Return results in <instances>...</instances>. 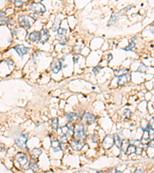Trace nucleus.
Returning <instances> with one entry per match:
<instances>
[{
	"mask_svg": "<svg viewBox=\"0 0 154 173\" xmlns=\"http://www.w3.org/2000/svg\"><path fill=\"white\" fill-rule=\"evenodd\" d=\"M146 70H147V67L143 64H140V67H139L138 69H137V71L140 72H145Z\"/></svg>",
	"mask_w": 154,
	"mask_h": 173,
	"instance_id": "bb28decb",
	"label": "nucleus"
},
{
	"mask_svg": "<svg viewBox=\"0 0 154 173\" xmlns=\"http://www.w3.org/2000/svg\"><path fill=\"white\" fill-rule=\"evenodd\" d=\"M130 78H131V76H130V74L129 72L123 74L122 76H119V79H118L117 85L119 86H122V85H126L128 82H129Z\"/></svg>",
	"mask_w": 154,
	"mask_h": 173,
	"instance_id": "0eeeda50",
	"label": "nucleus"
},
{
	"mask_svg": "<svg viewBox=\"0 0 154 173\" xmlns=\"http://www.w3.org/2000/svg\"><path fill=\"white\" fill-rule=\"evenodd\" d=\"M14 49L17 52L20 57H23V55H26L29 52V48L25 47L23 45H17L14 47Z\"/></svg>",
	"mask_w": 154,
	"mask_h": 173,
	"instance_id": "1a4fd4ad",
	"label": "nucleus"
},
{
	"mask_svg": "<svg viewBox=\"0 0 154 173\" xmlns=\"http://www.w3.org/2000/svg\"><path fill=\"white\" fill-rule=\"evenodd\" d=\"M18 22H19V23H20L21 25H23V27L25 28V29H29L30 26H31L29 21L28 18H26L25 16H21V17H19Z\"/></svg>",
	"mask_w": 154,
	"mask_h": 173,
	"instance_id": "4468645a",
	"label": "nucleus"
},
{
	"mask_svg": "<svg viewBox=\"0 0 154 173\" xmlns=\"http://www.w3.org/2000/svg\"><path fill=\"white\" fill-rule=\"evenodd\" d=\"M150 126L152 127L153 129H154V119H153L152 121L150 122Z\"/></svg>",
	"mask_w": 154,
	"mask_h": 173,
	"instance_id": "f704fd0d",
	"label": "nucleus"
},
{
	"mask_svg": "<svg viewBox=\"0 0 154 173\" xmlns=\"http://www.w3.org/2000/svg\"><path fill=\"white\" fill-rule=\"evenodd\" d=\"M110 55V59H108V61H110V60L112 59V58H113V57H112V55Z\"/></svg>",
	"mask_w": 154,
	"mask_h": 173,
	"instance_id": "e433bc0d",
	"label": "nucleus"
},
{
	"mask_svg": "<svg viewBox=\"0 0 154 173\" xmlns=\"http://www.w3.org/2000/svg\"><path fill=\"white\" fill-rule=\"evenodd\" d=\"M70 146L76 152H79L84 146V142L81 141H72L70 142Z\"/></svg>",
	"mask_w": 154,
	"mask_h": 173,
	"instance_id": "9b49d317",
	"label": "nucleus"
},
{
	"mask_svg": "<svg viewBox=\"0 0 154 173\" xmlns=\"http://www.w3.org/2000/svg\"><path fill=\"white\" fill-rule=\"evenodd\" d=\"M28 135H20L18 138L15 139V143L16 146L24 151H28L27 148V141H28Z\"/></svg>",
	"mask_w": 154,
	"mask_h": 173,
	"instance_id": "f257e3e1",
	"label": "nucleus"
},
{
	"mask_svg": "<svg viewBox=\"0 0 154 173\" xmlns=\"http://www.w3.org/2000/svg\"><path fill=\"white\" fill-rule=\"evenodd\" d=\"M29 9L32 10L35 13H44L46 12V7L40 2H36V3H32L29 5Z\"/></svg>",
	"mask_w": 154,
	"mask_h": 173,
	"instance_id": "20e7f679",
	"label": "nucleus"
},
{
	"mask_svg": "<svg viewBox=\"0 0 154 173\" xmlns=\"http://www.w3.org/2000/svg\"><path fill=\"white\" fill-rule=\"evenodd\" d=\"M36 1H38V2H39V1H42V0H36Z\"/></svg>",
	"mask_w": 154,
	"mask_h": 173,
	"instance_id": "4c0bfd02",
	"label": "nucleus"
},
{
	"mask_svg": "<svg viewBox=\"0 0 154 173\" xmlns=\"http://www.w3.org/2000/svg\"><path fill=\"white\" fill-rule=\"evenodd\" d=\"M135 43H134L133 42H131L130 43H129V45L127 47H126L125 48V50L126 51H129V50H131V49H133V48H135Z\"/></svg>",
	"mask_w": 154,
	"mask_h": 173,
	"instance_id": "c85d7f7f",
	"label": "nucleus"
},
{
	"mask_svg": "<svg viewBox=\"0 0 154 173\" xmlns=\"http://www.w3.org/2000/svg\"><path fill=\"white\" fill-rule=\"evenodd\" d=\"M73 133L75 138L78 140H83L86 138V131L83 124L76 125L73 129Z\"/></svg>",
	"mask_w": 154,
	"mask_h": 173,
	"instance_id": "7ed1b4c3",
	"label": "nucleus"
},
{
	"mask_svg": "<svg viewBox=\"0 0 154 173\" xmlns=\"http://www.w3.org/2000/svg\"><path fill=\"white\" fill-rule=\"evenodd\" d=\"M153 47H154V44H153Z\"/></svg>",
	"mask_w": 154,
	"mask_h": 173,
	"instance_id": "58836bf2",
	"label": "nucleus"
},
{
	"mask_svg": "<svg viewBox=\"0 0 154 173\" xmlns=\"http://www.w3.org/2000/svg\"><path fill=\"white\" fill-rule=\"evenodd\" d=\"M42 154V150L39 148H33L32 151V156L34 158H39Z\"/></svg>",
	"mask_w": 154,
	"mask_h": 173,
	"instance_id": "aec40b11",
	"label": "nucleus"
},
{
	"mask_svg": "<svg viewBox=\"0 0 154 173\" xmlns=\"http://www.w3.org/2000/svg\"><path fill=\"white\" fill-rule=\"evenodd\" d=\"M29 39L32 42H39L40 39H41V32H38V31H35V32L30 33L29 35Z\"/></svg>",
	"mask_w": 154,
	"mask_h": 173,
	"instance_id": "f8f14e48",
	"label": "nucleus"
},
{
	"mask_svg": "<svg viewBox=\"0 0 154 173\" xmlns=\"http://www.w3.org/2000/svg\"><path fill=\"white\" fill-rule=\"evenodd\" d=\"M67 42V39H66V37H60V40L59 42V43L60 45H66Z\"/></svg>",
	"mask_w": 154,
	"mask_h": 173,
	"instance_id": "7c9ffc66",
	"label": "nucleus"
},
{
	"mask_svg": "<svg viewBox=\"0 0 154 173\" xmlns=\"http://www.w3.org/2000/svg\"><path fill=\"white\" fill-rule=\"evenodd\" d=\"M15 160L18 162L21 168L25 169V168H27V167H29V166H29L28 158L26 155L24 153H22V152L17 153L15 156Z\"/></svg>",
	"mask_w": 154,
	"mask_h": 173,
	"instance_id": "f03ea898",
	"label": "nucleus"
},
{
	"mask_svg": "<svg viewBox=\"0 0 154 173\" xmlns=\"http://www.w3.org/2000/svg\"><path fill=\"white\" fill-rule=\"evenodd\" d=\"M52 122V127L53 130H56L58 129V119L57 118H53L51 120Z\"/></svg>",
	"mask_w": 154,
	"mask_h": 173,
	"instance_id": "5701e85b",
	"label": "nucleus"
},
{
	"mask_svg": "<svg viewBox=\"0 0 154 173\" xmlns=\"http://www.w3.org/2000/svg\"><path fill=\"white\" fill-rule=\"evenodd\" d=\"M114 144H115V138H114V136L111 135L106 136L103 142V146L105 149L110 148Z\"/></svg>",
	"mask_w": 154,
	"mask_h": 173,
	"instance_id": "39448f33",
	"label": "nucleus"
},
{
	"mask_svg": "<svg viewBox=\"0 0 154 173\" xmlns=\"http://www.w3.org/2000/svg\"><path fill=\"white\" fill-rule=\"evenodd\" d=\"M29 168L32 169L33 172H39L40 169H39V166H37V164L36 162H33V161H30L29 162Z\"/></svg>",
	"mask_w": 154,
	"mask_h": 173,
	"instance_id": "4be33fe9",
	"label": "nucleus"
},
{
	"mask_svg": "<svg viewBox=\"0 0 154 173\" xmlns=\"http://www.w3.org/2000/svg\"><path fill=\"white\" fill-rule=\"evenodd\" d=\"M123 115H124L126 118H129L131 115V112L129 109H124L123 112Z\"/></svg>",
	"mask_w": 154,
	"mask_h": 173,
	"instance_id": "cd10ccee",
	"label": "nucleus"
},
{
	"mask_svg": "<svg viewBox=\"0 0 154 173\" xmlns=\"http://www.w3.org/2000/svg\"><path fill=\"white\" fill-rule=\"evenodd\" d=\"M131 7H128V8H125V9H122L121 11L118 12H116V13H113V16H112V17H111L110 20L109 21V25H110L111 24H113V23H115L116 21L119 19V18H120V16H123V14H124V12H127L128 10H129V9H130Z\"/></svg>",
	"mask_w": 154,
	"mask_h": 173,
	"instance_id": "423d86ee",
	"label": "nucleus"
},
{
	"mask_svg": "<svg viewBox=\"0 0 154 173\" xmlns=\"http://www.w3.org/2000/svg\"><path fill=\"white\" fill-rule=\"evenodd\" d=\"M61 68H62V64H61V62L60 60L55 59L51 64V69H52V72H53L54 74H57L59 73L61 70Z\"/></svg>",
	"mask_w": 154,
	"mask_h": 173,
	"instance_id": "9d476101",
	"label": "nucleus"
},
{
	"mask_svg": "<svg viewBox=\"0 0 154 173\" xmlns=\"http://www.w3.org/2000/svg\"><path fill=\"white\" fill-rule=\"evenodd\" d=\"M127 72H128V70L126 69H122L118 70V71H115V74L116 76H122V75H123V74L125 73H127Z\"/></svg>",
	"mask_w": 154,
	"mask_h": 173,
	"instance_id": "393cba45",
	"label": "nucleus"
},
{
	"mask_svg": "<svg viewBox=\"0 0 154 173\" xmlns=\"http://www.w3.org/2000/svg\"><path fill=\"white\" fill-rule=\"evenodd\" d=\"M60 142L62 143H66L67 142V136L63 134V136L60 137Z\"/></svg>",
	"mask_w": 154,
	"mask_h": 173,
	"instance_id": "2f4dec72",
	"label": "nucleus"
},
{
	"mask_svg": "<svg viewBox=\"0 0 154 173\" xmlns=\"http://www.w3.org/2000/svg\"><path fill=\"white\" fill-rule=\"evenodd\" d=\"M150 131H149V129L146 128V129L143 130V135L140 142H142L143 143H145V142H147L148 141L150 140Z\"/></svg>",
	"mask_w": 154,
	"mask_h": 173,
	"instance_id": "dca6fc26",
	"label": "nucleus"
},
{
	"mask_svg": "<svg viewBox=\"0 0 154 173\" xmlns=\"http://www.w3.org/2000/svg\"><path fill=\"white\" fill-rule=\"evenodd\" d=\"M58 34L60 35H66L67 32L66 29H62V28H60L59 29H58Z\"/></svg>",
	"mask_w": 154,
	"mask_h": 173,
	"instance_id": "c756f323",
	"label": "nucleus"
},
{
	"mask_svg": "<svg viewBox=\"0 0 154 173\" xmlns=\"http://www.w3.org/2000/svg\"><path fill=\"white\" fill-rule=\"evenodd\" d=\"M149 146L151 148H154V138L151 139V141L149 142Z\"/></svg>",
	"mask_w": 154,
	"mask_h": 173,
	"instance_id": "473e14b6",
	"label": "nucleus"
},
{
	"mask_svg": "<svg viewBox=\"0 0 154 173\" xmlns=\"http://www.w3.org/2000/svg\"><path fill=\"white\" fill-rule=\"evenodd\" d=\"M25 2L26 0H15V5L16 7H21Z\"/></svg>",
	"mask_w": 154,
	"mask_h": 173,
	"instance_id": "a878e982",
	"label": "nucleus"
},
{
	"mask_svg": "<svg viewBox=\"0 0 154 173\" xmlns=\"http://www.w3.org/2000/svg\"><path fill=\"white\" fill-rule=\"evenodd\" d=\"M82 120L84 123H86L87 125H91L96 122V117L91 113L86 112L83 115Z\"/></svg>",
	"mask_w": 154,
	"mask_h": 173,
	"instance_id": "6e6552de",
	"label": "nucleus"
},
{
	"mask_svg": "<svg viewBox=\"0 0 154 173\" xmlns=\"http://www.w3.org/2000/svg\"><path fill=\"white\" fill-rule=\"evenodd\" d=\"M66 115L67 116V118L69 119L70 121H74V120L78 119L79 115L76 114V113H66Z\"/></svg>",
	"mask_w": 154,
	"mask_h": 173,
	"instance_id": "412c9836",
	"label": "nucleus"
},
{
	"mask_svg": "<svg viewBox=\"0 0 154 173\" xmlns=\"http://www.w3.org/2000/svg\"><path fill=\"white\" fill-rule=\"evenodd\" d=\"M114 138H115V145L117 146V147L120 148L121 146V144H122V141L120 139V137L118 135H115L114 136Z\"/></svg>",
	"mask_w": 154,
	"mask_h": 173,
	"instance_id": "b1692460",
	"label": "nucleus"
},
{
	"mask_svg": "<svg viewBox=\"0 0 154 173\" xmlns=\"http://www.w3.org/2000/svg\"><path fill=\"white\" fill-rule=\"evenodd\" d=\"M136 146H135L134 145H129V147L127 148L126 154L131 155V154H133V153H136Z\"/></svg>",
	"mask_w": 154,
	"mask_h": 173,
	"instance_id": "6ab92c4d",
	"label": "nucleus"
},
{
	"mask_svg": "<svg viewBox=\"0 0 154 173\" xmlns=\"http://www.w3.org/2000/svg\"><path fill=\"white\" fill-rule=\"evenodd\" d=\"M129 141L128 139H125V140L122 141V144L120 146V149L122 152H127V148L129 147Z\"/></svg>",
	"mask_w": 154,
	"mask_h": 173,
	"instance_id": "f3484780",
	"label": "nucleus"
},
{
	"mask_svg": "<svg viewBox=\"0 0 154 173\" xmlns=\"http://www.w3.org/2000/svg\"><path fill=\"white\" fill-rule=\"evenodd\" d=\"M40 32H41V39H40L39 43L43 44L45 43L46 42L48 41L49 37V34L48 31H47L46 29H42Z\"/></svg>",
	"mask_w": 154,
	"mask_h": 173,
	"instance_id": "2eb2a0df",
	"label": "nucleus"
},
{
	"mask_svg": "<svg viewBox=\"0 0 154 173\" xmlns=\"http://www.w3.org/2000/svg\"><path fill=\"white\" fill-rule=\"evenodd\" d=\"M60 23H61V19L60 18H55V22L53 23V26H52V30H53V32H56L58 31V29H60Z\"/></svg>",
	"mask_w": 154,
	"mask_h": 173,
	"instance_id": "a211bd4d",
	"label": "nucleus"
},
{
	"mask_svg": "<svg viewBox=\"0 0 154 173\" xmlns=\"http://www.w3.org/2000/svg\"><path fill=\"white\" fill-rule=\"evenodd\" d=\"M143 171L141 170V169H140V170H136V172H143Z\"/></svg>",
	"mask_w": 154,
	"mask_h": 173,
	"instance_id": "c9c22d12",
	"label": "nucleus"
},
{
	"mask_svg": "<svg viewBox=\"0 0 154 173\" xmlns=\"http://www.w3.org/2000/svg\"><path fill=\"white\" fill-rule=\"evenodd\" d=\"M51 148L53 150V152H60L62 148H61V143L60 141L58 140H52L51 142Z\"/></svg>",
	"mask_w": 154,
	"mask_h": 173,
	"instance_id": "ddd939ff",
	"label": "nucleus"
},
{
	"mask_svg": "<svg viewBox=\"0 0 154 173\" xmlns=\"http://www.w3.org/2000/svg\"><path fill=\"white\" fill-rule=\"evenodd\" d=\"M61 1H62V0H61Z\"/></svg>",
	"mask_w": 154,
	"mask_h": 173,
	"instance_id": "ea45409f",
	"label": "nucleus"
},
{
	"mask_svg": "<svg viewBox=\"0 0 154 173\" xmlns=\"http://www.w3.org/2000/svg\"><path fill=\"white\" fill-rule=\"evenodd\" d=\"M99 69H100V68H99V66H97L93 69V72H94L95 73H98V72H99Z\"/></svg>",
	"mask_w": 154,
	"mask_h": 173,
	"instance_id": "72a5a7b5",
	"label": "nucleus"
}]
</instances>
